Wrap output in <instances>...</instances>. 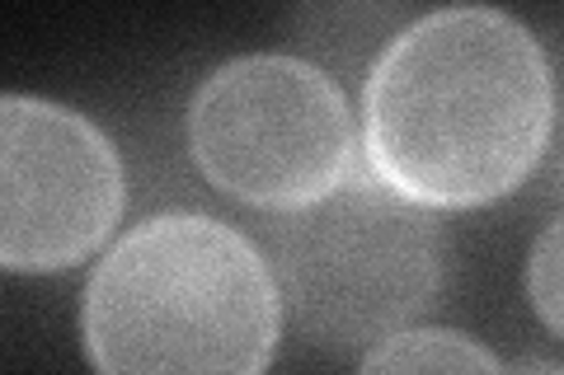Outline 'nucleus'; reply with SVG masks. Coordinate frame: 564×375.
I'll list each match as a JSON object with an SVG mask.
<instances>
[{
	"instance_id": "0eeeda50",
	"label": "nucleus",
	"mask_w": 564,
	"mask_h": 375,
	"mask_svg": "<svg viewBox=\"0 0 564 375\" xmlns=\"http://www.w3.org/2000/svg\"><path fill=\"white\" fill-rule=\"evenodd\" d=\"M527 296H532L536 315L564 333V217L536 235L532 258H527Z\"/></svg>"
},
{
	"instance_id": "20e7f679",
	"label": "nucleus",
	"mask_w": 564,
	"mask_h": 375,
	"mask_svg": "<svg viewBox=\"0 0 564 375\" xmlns=\"http://www.w3.org/2000/svg\"><path fill=\"white\" fill-rule=\"evenodd\" d=\"M188 146L221 192L273 217L321 202L358 174L344 89L288 52H254L212 70L188 109Z\"/></svg>"
},
{
	"instance_id": "39448f33",
	"label": "nucleus",
	"mask_w": 564,
	"mask_h": 375,
	"mask_svg": "<svg viewBox=\"0 0 564 375\" xmlns=\"http://www.w3.org/2000/svg\"><path fill=\"white\" fill-rule=\"evenodd\" d=\"M122 217L113 141L62 103L0 99V263L62 273L90 258Z\"/></svg>"
},
{
	"instance_id": "f03ea898",
	"label": "nucleus",
	"mask_w": 564,
	"mask_h": 375,
	"mask_svg": "<svg viewBox=\"0 0 564 375\" xmlns=\"http://www.w3.org/2000/svg\"><path fill=\"white\" fill-rule=\"evenodd\" d=\"M278 329L269 258L198 211L132 225L99 258L80 315L99 375H263Z\"/></svg>"
},
{
	"instance_id": "7ed1b4c3",
	"label": "nucleus",
	"mask_w": 564,
	"mask_h": 375,
	"mask_svg": "<svg viewBox=\"0 0 564 375\" xmlns=\"http://www.w3.org/2000/svg\"><path fill=\"white\" fill-rule=\"evenodd\" d=\"M282 306L325 348L386 343L433 306L443 282V230L433 211L377 174H352L321 202L263 225Z\"/></svg>"
},
{
	"instance_id": "6e6552de",
	"label": "nucleus",
	"mask_w": 564,
	"mask_h": 375,
	"mask_svg": "<svg viewBox=\"0 0 564 375\" xmlns=\"http://www.w3.org/2000/svg\"><path fill=\"white\" fill-rule=\"evenodd\" d=\"M560 375H564V371H560Z\"/></svg>"
},
{
	"instance_id": "423d86ee",
	"label": "nucleus",
	"mask_w": 564,
	"mask_h": 375,
	"mask_svg": "<svg viewBox=\"0 0 564 375\" xmlns=\"http://www.w3.org/2000/svg\"><path fill=\"white\" fill-rule=\"evenodd\" d=\"M358 375H513L485 343L456 329H404L362 356Z\"/></svg>"
},
{
	"instance_id": "f257e3e1",
	"label": "nucleus",
	"mask_w": 564,
	"mask_h": 375,
	"mask_svg": "<svg viewBox=\"0 0 564 375\" xmlns=\"http://www.w3.org/2000/svg\"><path fill=\"white\" fill-rule=\"evenodd\" d=\"M555 85L532 29L456 5L404 24L362 89V151L419 207H480L513 192L551 141Z\"/></svg>"
}]
</instances>
